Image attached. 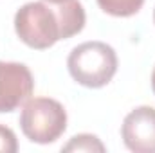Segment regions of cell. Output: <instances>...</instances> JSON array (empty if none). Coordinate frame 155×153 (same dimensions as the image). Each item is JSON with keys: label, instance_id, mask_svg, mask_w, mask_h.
<instances>
[{"label": "cell", "instance_id": "2", "mask_svg": "<svg viewBox=\"0 0 155 153\" xmlns=\"http://www.w3.org/2000/svg\"><path fill=\"white\" fill-rule=\"evenodd\" d=\"M72 79L87 88H101L117 72V54L105 41H85L72 49L67 58Z\"/></svg>", "mask_w": 155, "mask_h": 153}, {"label": "cell", "instance_id": "4", "mask_svg": "<svg viewBox=\"0 0 155 153\" xmlns=\"http://www.w3.org/2000/svg\"><path fill=\"white\" fill-rule=\"evenodd\" d=\"M35 90L29 67L16 61H0V114H9L25 105Z\"/></svg>", "mask_w": 155, "mask_h": 153}, {"label": "cell", "instance_id": "9", "mask_svg": "<svg viewBox=\"0 0 155 153\" xmlns=\"http://www.w3.org/2000/svg\"><path fill=\"white\" fill-rule=\"evenodd\" d=\"M152 90L155 94V67H153V72H152Z\"/></svg>", "mask_w": 155, "mask_h": 153}, {"label": "cell", "instance_id": "8", "mask_svg": "<svg viewBox=\"0 0 155 153\" xmlns=\"http://www.w3.org/2000/svg\"><path fill=\"white\" fill-rule=\"evenodd\" d=\"M18 151V141L11 128L0 124V153H16Z\"/></svg>", "mask_w": 155, "mask_h": 153}, {"label": "cell", "instance_id": "6", "mask_svg": "<svg viewBox=\"0 0 155 153\" xmlns=\"http://www.w3.org/2000/svg\"><path fill=\"white\" fill-rule=\"evenodd\" d=\"M96 2L107 15L119 18H126L139 13V9L144 4V0H96Z\"/></svg>", "mask_w": 155, "mask_h": 153}, {"label": "cell", "instance_id": "5", "mask_svg": "<svg viewBox=\"0 0 155 153\" xmlns=\"http://www.w3.org/2000/svg\"><path fill=\"white\" fill-rule=\"evenodd\" d=\"M121 137L130 151L155 153V108H134L123 121Z\"/></svg>", "mask_w": 155, "mask_h": 153}, {"label": "cell", "instance_id": "11", "mask_svg": "<svg viewBox=\"0 0 155 153\" xmlns=\"http://www.w3.org/2000/svg\"><path fill=\"white\" fill-rule=\"evenodd\" d=\"M153 22H155V9H153Z\"/></svg>", "mask_w": 155, "mask_h": 153}, {"label": "cell", "instance_id": "10", "mask_svg": "<svg viewBox=\"0 0 155 153\" xmlns=\"http://www.w3.org/2000/svg\"><path fill=\"white\" fill-rule=\"evenodd\" d=\"M49 4H61V2H69V0H45Z\"/></svg>", "mask_w": 155, "mask_h": 153}, {"label": "cell", "instance_id": "7", "mask_svg": "<svg viewBox=\"0 0 155 153\" xmlns=\"http://www.w3.org/2000/svg\"><path fill=\"white\" fill-rule=\"evenodd\" d=\"M63 151H87V153H92V151H105V144L96 137V135H90V133H79V135H74L63 148Z\"/></svg>", "mask_w": 155, "mask_h": 153}, {"label": "cell", "instance_id": "1", "mask_svg": "<svg viewBox=\"0 0 155 153\" xmlns=\"http://www.w3.org/2000/svg\"><path fill=\"white\" fill-rule=\"evenodd\" d=\"M85 9L79 0L61 4L27 2L15 15V31L27 47L43 50L83 31Z\"/></svg>", "mask_w": 155, "mask_h": 153}, {"label": "cell", "instance_id": "3", "mask_svg": "<svg viewBox=\"0 0 155 153\" xmlns=\"http://www.w3.org/2000/svg\"><path fill=\"white\" fill-rule=\"evenodd\" d=\"M24 135L36 144H51L67 130V112L63 105L51 97H35L25 101L20 114Z\"/></svg>", "mask_w": 155, "mask_h": 153}]
</instances>
